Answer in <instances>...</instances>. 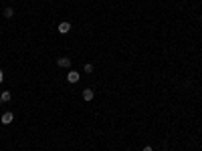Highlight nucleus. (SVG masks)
Here are the masks:
<instances>
[{
  "label": "nucleus",
  "instance_id": "8",
  "mask_svg": "<svg viewBox=\"0 0 202 151\" xmlns=\"http://www.w3.org/2000/svg\"><path fill=\"white\" fill-rule=\"evenodd\" d=\"M85 73H93V64H89V63L85 64Z\"/></svg>",
  "mask_w": 202,
  "mask_h": 151
},
{
  "label": "nucleus",
  "instance_id": "9",
  "mask_svg": "<svg viewBox=\"0 0 202 151\" xmlns=\"http://www.w3.org/2000/svg\"><path fill=\"white\" fill-rule=\"evenodd\" d=\"M2 81H4V73L0 71V83H2Z\"/></svg>",
  "mask_w": 202,
  "mask_h": 151
},
{
  "label": "nucleus",
  "instance_id": "6",
  "mask_svg": "<svg viewBox=\"0 0 202 151\" xmlns=\"http://www.w3.org/2000/svg\"><path fill=\"white\" fill-rule=\"evenodd\" d=\"M0 99H2V103H8L12 99V95L8 93V91H4V93H0Z\"/></svg>",
  "mask_w": 202,
  "mask_h": 151
},
{
  "label": "nucleus",
  "instance_id": "1",
  "mask_svg": "<svg viewBox=\"0 0 202 151\" xmlns=\"http://www.w3.org/2000/svg\"><path fill=\"white\" fill-rule=\"evenodd\" d=\"M57 64H59V67H63V68H69V67H71V59H69V57H61V59H57Z\"/></svg>",
  "mask_w": 202,
  "mask_h": 151
},
{
  "label": "nucleus",
  "instance_id": "7",
  "mask_svg": "<svg viewBox=\"0 0 202 151\" xmlns=\"http://www.w3.org/2000/svg\"><path fill=\"white\" fill-rule=\"evenodd\" d=\"M12 14H14V10H12L10 6H8V8H4V16H6V18H12Z\"/></svg>",
  "mask_w": 202,
  "mask_h": 151
},
{
  "label": "nucleus",
  "instance_id": "3",
  "mask_svg": "<svg viewBox=\"0 0 202 151\" xmlns=\"http://www.w3.org/2000/svg\"><path fill=\"white\" fill-rule=\"evenodd\" d=\"M12 119H14V115L12 113H4L2 117H0V121H2L4 125H8V123H12Z\"/></svg>",
  "mask_w": 202,
  "mask_h": 151
},
{
  "label": "nucleus",
  "instance_id": "2",
  "mask_svg": "<svg viewBox=\"0 0 202 151\" xmlns=\"http://www.w3.org/2000/svg\"><path fill=\"white\" fill-rule=\"evenodd\" d=\"M79 79H81V75L77 71H69V75H67V81H69V83H77Z\"/></svg>",
  "mask_w": 202,
  "mask_h": 151
},
{
  "label": "nucleus",
  "instance_id": "10",
  "mask_svg": "<svg viewBox=\"0 0 202 151\" xmlns=\"http://www.w3.org/2000/svg\"><path fill=\"white\" fill-rule=\"evenodd\" d=\"M144 151H154L152 147H150V145H148V147H144Z\"/></svg>",
  "mask_w": 202,
  "mask_h": 151
},
{
  "label": "nucleus",
  "instance_id": "5",
  "mask_svg": "<svg viewBox=\"0 0 202 151\" xmlns=\"http://www.w3.org/2000/svg\"><path fill=\"white\" fill-rule=\"evenodd\" d=\"M83 99H85V101H91V99H93V89H85L83 91Z\"/></svg>",
  "mask_w": 202,
  "mask_h": 151
},
{
  "label": "nucleus",
  "instance_id": "11",
  "mask_svg": "<svg viewBox=\"0 0 202 151\" xmlns=\"http://www.w3.org/2000/svg\"><path fill=\"white\" fill-rule=\"evenodd\" d=\"M0 105H2V99H0Z\"/></svg>",
  "mask_w": 202,
  "mask_h": 151
},
{
  "label": "nucleus",
  "instance_id": "4",
  "mask_svg": "<svg viewBox=\"0 0 202 151\" xmlns=\"http://www.w3.org/2000/svg\"><path fill=\"white\" fill-rule=\"evenodd\" d=\"M69 30H71V24H69V22H61V24H59V32H61V34H67Z\"/></svg>",
  "mask_w": 202,
  "mask_h": 151
}]
</instances>
